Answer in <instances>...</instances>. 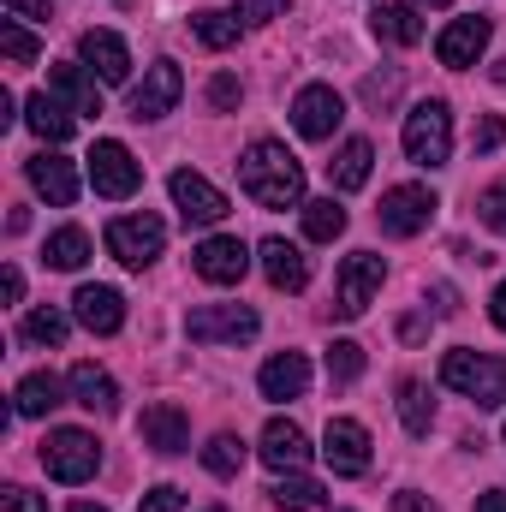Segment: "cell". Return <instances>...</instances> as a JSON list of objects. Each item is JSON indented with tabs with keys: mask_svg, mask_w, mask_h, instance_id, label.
<instances>
[{
	"mask_svg": "<svg viewBox=\"0 0 506 512\" xmlns=\"http://www.w3.org/2000/svg\"><path fill=\"white\" fill-rule=\"evenodd\" d=\"M256 453H262V465H268V471L292 477V471H304V465H310V435H304L292 417H274V423L262 429V447H256Z\"/></svg>",
	"mask_w": 506,
	"mask_h": 512,
	"instance_id": "obj_17",
	"label": "cell"
},
{
	"mask_svg": "<svg viewBox=\"0 0 506 512\" xmlns=\"http://www.w3.org/2000/svg\"><path fill=\"white\" fill-rule=\"evenodd\" d=\"M209 102H215L221 114H233V108L245 102V84H239L233 72H215V78H209Z\"/></svg>",
	"mask_w": 506,
	"mask_h": 512,
	"instance_id": "obj_38",
	"label": "cell"
},
{
	"mask_svg": "<svg viewBox=\"0 0 506 512\" xmlns=\"http://www.w3.org/2000/svg\"><path fill=\"white\" fill-rule=\"evenodd\" d=\"M191 268L209 280V286H239L251 274V245L239 233H209L197 251H191Z\"/></svg>",
	"mask_w": 506,
	"mask_h": 512,
	"instance_id": "obj_13",
	"label": "cell"
},
{
	"mask_svg": "<svg viewBox=\"0 0 506 512\" xmlns=\"http://www.w3.org/2000/svg\"><path fill=\"white\" fill-rule=\"evenodd\" d=\"M72 512H108L102 501H72Z\"/></svg>",
	"mask_w": 506,
	"mask_h": 512,
	"instance_id": "obj_52",
	"label": "cell"
},
{
	"mask_svg": "<svg viewBox=\"0 0 506 512\" xmlns=\"http://www.w3.org/2000/svg\"><path fill=\"white\" fill-rule=\"evenodd\" d=\"M346 120V96L334 90V84H304L298 96H292V126L298 137H310V143H328L334 131Z\"/></svg>",
	"mask_w": 506,
	"mask_h": 512,
	"instance_id": "obj_12",
	"label": "cell"
},
{
	"mask_svg": "<svg viewBox=\"0 0 506 512\" xmlns=\"http://www.w3.org/2000/svg\"><path fill=\"white\" fill-rule=\"evenodd\" d=\"M137 435H143V447H155L161 459H179V453H191V417H185L173 399L149 405V411H143V423H137Z\"/></svg>",
	"mask_w": 506,
	"mask_h": 512,
	"instance_id": "obj_16",
	"label": "cell"
},
{
	"mask_svg": "<svg viewBox=\"0 0 506 512\" xmlns=\"http://www.w3.org/2000/svg\"><path fill=\"white\" fill-rule=\"evenodd\" d=\"M292 0H233V18L239 24H268V18H280Z\"/></svg>",
	"mask_w": 506,
	"mask_h": 512,
	"instance_id": "obj_40",
	"label": "cell"
},
{
	"mask_svg": "<svg viewBox=\"0 0 506 512\" xmlns=\"http://www.w3.org/2000/svg\"><path fill=\"white\" fill-rule=\"evenodd\" d=\"M0 42H6V60H12V66H30V60L42 54V42H36L18 18H6V24H0Z\"/></svg>",
	"mask_w": 506,
	"mask_h": 512,
	"instance_id": "obj_37",
	"label": "cell"
},
{
	"mask_svg": "<svg viewBox=\"0 0 506 512\" xmlns=\"http://www.w3.org/2000/svg\"><path fill=\"white\" fill-rule=\"evenodd\" d=\"M256 310L251 304H197L191 316H185V334L197 340V346H245L256 340Z\"/></svg>",
	"mask_w": 506,
	"mask_h": 512,
	"instance_id": "obj_6",
	"label": "cell"
},
{
	"mask_svg": "<svg viewBox=\"0 0 506 512\" xmlns=\"http://www.w3.org/2000/svg\"><path fill=\"white\" fill-rule=\"evenodd\" d=\"M167 245V227L155 215H114L108 221V256L126 262V268H149Z\"/></svg>",
	"mask_w": 506,
	"mask_h": 512,
	"instance_id": "obj_8",
	"label": "cell"
},
{
	"mask_svg": "<svg viewBox=\"0 0 506 512\" xmlns=\"http://www.w3.org/2000/svg\"><path fill=\"white\" fill-rule=\"evenodd\" d=\"M381 280H387V262L376 251H352L340 262V280H334V316L340 322H358L370 310V298L381 292Z\"/></svg>",
	"mask_w": 506,
	"mask_h": 512,
	"instance_id": "obj_5",
	"label": "cell"
},
{
	"mask_svg": "<svg viewBox=\"0 0 506 512\" xmlns=\"http://www.w3.org/2000/svg\"><path fill=\"white\" fill-rule=\"evenodd\" d=\"M358 376H364V346H358V340H334V346H328V382H358Z\"/></svg>",
	"mask_w": 506,
	"mask_h": 512,
	"instance_id": "obj_36",
	"label": "cell"
},
{
	"mask_svg": "<svg viewBox=\"0 0 506 512\" xmlns=\"http://www.w3.org/2000/svg\"><path fill=\"white\" fill-rule=\"evenodd\" d=\"M417 6H453V0H417Z\"/></svg>",
	"mask_w": 506,
	"mask_h": 512,
	"instance_id": "obj_53",
	"label": "cell"
},
{
	"mask_svg": "<svg viewBox=\"0 0 506 512\" xmlns=\"http://www.w3.org/2000/svg\"><path fill=\"white\" fill-rule=\"evenodd\" d=\"M72 316L90 328V334H120L126 328V298L114 286H78L72 292Z\"/></svg>",
	"mask_w": 506,
	"mask_h": 512,
	"instance_id": "obj_21",
	"label": "cell"
},
{
	"mask_svg": "<svg viewBox=\"0 0 506 512\" xmlns=\"http://www.w3.org/2000/svg\"><path fill=\"white\" fill-rule=\"evenodd\" d=\"M42 471H48L54 483H90V477L102 471L96 435H84V429H48V441H42Z\"/></svg>",
	"mask_w": 506,
	"mask_h": 512,
	"instance_id": "obj_4",
	"label": "cell"
},
{
	"mask_svg": "<svg viewBox=\"0 0 506 512\" xmlns=\"http://www.w3.org/2000/svg\"><path fill=\"white\" fill-rule=\"evenodd\" d=\"M393 96H399V66H387V72H370V78H364V102H370V108H387Z\"/></svg>",
	"mask_w": 506,
	"mask_h": 512,
	"instance_id": "obj_39",
	"label": "cell"
},
{
	"mask_svg": "<svg viewBox=\"0 0 506 512\" xmlns=\"http://www.w3.org/2000/svg\"><path fill=\"white\" fill-rule=\"evenodd\" d=\"M399 423H405L411 435H429V429H435V399H429L423 382H399Z\"/></svg>",
	"mask_w": 506,
	"mask_h": 512,
	"instance_id": "obj_32",
	"label": "cell"
},
{
	"mask_svg": "<svg viewBox=\"0 0 506 512\" xmlns=\"http://www.w3.org/2000/svg\"><path fill=\"white\" fill-rule=\"evenodd\" d=\"M0 292H6V304H18V298H24V274L6 268V274H0Z\"/></svg>",
	"mask_w": 506,
	"mask_h": 512,
	"instance_id": "obj_47",
	"label": "cell"
},
{
	"mask_svg": "<svg viewBox=\"0 0 506 512\" xmlns=\"http://www.w3.org/2000/svg\"><path fill=\"white\" fill-rule=\"evenodd\" d=\"M340 233H346V209H340L334 197L304 203V239H310V245H334Z\"/></svg>",
	"mask_w": 506,
	"mask_h": 512,
	"instance_id": "obj_31",
	"label": "cell"
},
{
	"mask_svg": "<svg viewBox=\"0 0 506 512\" xmlns=\"http://www.w3.org/2000/svg\"><path fill=\"white\" fill-rule=\"evenodd\" d=\"M322 459H328L334 477H364V471H370V429H364L358 417H328Z\"/></svg>",
	"mask_w": 506,
	"mask_h": 512,
	"instance_id": "obj_14",
	"label": "cell"
},
{
	"mask_svg": "<svg viewBox=\"0 0 506 512\" xmlns=\"http://www.w3.org/2000/svg\"><path fill=\"white\" fill-rule=\"evenodd\" d=\"M489 36H495V24L477 12V18H453L441 36H435V60L447 66V72H465V66H477V54L489 48Z\"/></svg>",
	"mask_w": 506,
	"mask_h": 512,
	"instance_id": "obj_15",
	"label": "cell"
},
{
	"mask_svg": "<svg viewBox=\"0 0 506 512\" xmlns=\"http://www.w3.org/2000/svg\"><path fill=\"white\" fill-rule=\"evenodd\" d=\"M262 399H304V387H310V358L304 352H274L268 364H262Z\"/></svg>",
	"mask_w": 506,
	"mask_h": 512,
	"instance_id": "obj_22",
	"label": "cell"
},
{
	"mask_svg": "<svg viewBox=\"0 0 506 512\" xmlns=\"http://www.w3.org/2000/svg\"><path fill=\"white\" fill-rule=\"evenodd\" d=\"M477 512H506V489H489V495H477Z\"/></svg>",
	"mask_w": 506,
	"mask_h": 512,
	"instance_id": "obj_49",
	"label": "cell"
},
{
	"mask_svg": "<svg viewBox=\"0 0 506 512\" xmlns=\"http://www.w3.org/2000/svg\"><path fill=\"white\" fill-rule=\"evenodd\" d=\"M209 512H227V507H209Z\"/></svg>",
	"mask_w": 506,
	"mask_h": 512,
	"instance_id": "obj_54",
	"label": "cell"
},
{
	"mask_svg": "<svg viewBox=\"0 0 506 512\" xmlns=\"http://www.w3.org/2000/svg\"><path fill=\"white\" fill-rule=\"evenodd\" d=\"M435 191L429 185H393L387 197H381V233H393V239H417L429 221H435Z\"/></svg>",
	"mask_w": 506,
	"mask_h": 512,
	"instance_id": "obj_11",
	"label": "cell"
},
{
	"mask_svg": "<svg viewBox=\"0 0 506 512\" xmlns=\"http://www.w3.org/2000/svg\"><path fill=\"white\" fill-rule=\"evenodd\" d=\"M24 173H30V185H36V197H48L54 209H66V203L78 197V167H72L66 155H54V149H42V155H30V161H24Z\"/></svg>",
	"mask_w": 506,
	"mask_h": 512,
	"instance_id": "obj_20",
	"label": "cell"
},
{
	"mask_svg": "<svg viewBox=\"0 0 506 512\" xmlns=\"http://www.w3.org/2000/svg\"><path fill=\"white\" fill-rule=\"evenodd\" d=\"M66 387L72 382H60L54 370H30V376L18 382V393H12V411H18V417H48L54 405H66Z\"/></svg>",
	"mask_w": 506,
	"mask_h": 512,
	"instance_id": "obj_26",
	"label": "cell"
},
{
	"mask_svg": "<svg viewBox=\"0 0 506 512\" xmlns=\"http://www.w3.org/2000/svg\"><path fill=\"white\" fill-rule=\"evenodd\" d=\"M239 185H245V197L256 209H304V167L274 137H256L239 155Z\"/></svg>",
	"mask_w": 506,
	"mask_h": 512,
	"instance_id": "obj_1",
	"label": "cell"
},
{
	"mask_svg": "<svg viewBox=\"0 0 506 512\" xmlns=\"http://www.w3.org/2000/svg\"><path fill=\"white\" fill-rule=\"evenodd\" d=\"M78 60H84L102 84H126L131 78V48L114 30H84V36H78Z\"/></svg>",
	"mask_w": 506,
	"mask_h": 512,
	"instance_id": "obj_18",
	"label": "cell"
},
{
	"mask_svg": "<svg viewBox=\"0 0 506 512\" xmlns=\"http://www.w3.org/2000/svg\"><path fill=\"white\" fill-rule=\"evenodd\" d=\"M405 155L417 167H429V173L447 167V155H453V108L441 96H429V102H417L405 114Z\"/></svg>",
	"mask_w": 506,
	"mask_h": 512,
	"instance_id": "obj_3",
	"label": "cell"
},
{
	"mask_svg": "<svg viewBox=\"0 0 506 512\" xmlns=\"http://www.w3.org/2000/svg\"><path fill=\"white\" fill-rule=\"evenodd\" d=\"M191 36L203 48H233L239 42V18L233 12H191Z\"/></svg>",
	"mask_w": 506,
	"mask_h": 512,
	"instance_id": "obj_33",
	"label": "cell"
},
{
	"mask_svg": "<svg viewBox=\"0 0 506 512\" xmlns=\"http://www.w3.org/2000/svg\"><path fill=\"white\" fill-rule=\"evenodd\" d=\"M441 387L465 393L477 411H495L506 405V358H489V352H447L441 358Z\"/></svg>",
	"mask_w": 506,
	"mask_h": 512,
	"instance_id": "obj_2",
	"label": "cell"
},
{
	"mask_svg": "<svg viewBox=\"0 0 506 512\" xmlns=\"http://www.w3.org/2000/svg\"><path fill=\"white\" fill-rule=\"evenodd\" d=\"M167 191H173V203H179V215H185V227H221L227 221V191L221 185H209L197 167H179L173 179H167Z\"/></svg>",
	"mask_w": 506,
	"mask_h": 512,
	"instance_id": "obj_9",
	"label": "cell"
},
{
	"mask_svg": "<svg viewBox=\"0 0 506 512\" xmlns=\"http://www.w3.org/2000/svg\"><path fill=\"white\" fill-rule=\"evenodd\" d=\"M0 512H48V501H42V495H30V489H18V483H12V489H6V495H0Z\"/></svg>",
	"mask_w": 506,
	"mask_h": 512,
	"instance_id": "obj_43",
	"label": "cell"
},
{
	"mask_svg": "<svg viewBox=\"0 0 506 512\" xmlns=\"http://www.w3.org/2000/svg\"><path fill=\"white\" fill-rule=\"evenodd\" d=\"M489 316H495V328L506 334V280L495 286V298H489Z\"/></svg>",
	"mask_w": 506,
	"mask_h": 512,
	"instance_id": "obj_48",
	"label": "cell"
},
{
	"mask_svg": "<svg viewBox=\"0 0 506 512\" xmlns=\"http://www.w3.org/2000/svg\"><path fill=\"white\" fill-rule=\"evenodd\" d=\"M72 399L84 405V411H96V417H114L120 411V387H114V376L102 370V364H72Z\"/></svg>",
	"mask_w": 506,
	"mask_h": 512,
	"instance_id": "obj_23",
	"label": "cell"
},
{
	"mask_svg": "<svg viewBox=\"0 0 506 512\" xmlns=\"http://www.w3.org/2000/svg\"><path fill=\"white\" fill-rule=\"evenodd\" d=\"M477 215H483V221H489V227H495V233L506 239V179H501V185H489V191H483Z\"/></svg>",
	"mask_w": 506,
	"mask_h": 512,
	"instance_id": "obj_41",
	"label": "cell"
},
{
	"mask_svg": "<svg viewBox=\"0 0 506 512\" xmlns=\"http://www.w3.org/2000/svg\"><path fill=\"white\" fill-rule=\"evenodd\" d=\"M256 262H262V274H268L274 292H304L310 286V256L298 251V245H286V239H262Z\"/></svg>",
	"mask_w": 506,
	"mask_h": 512,
	"instance_id": "obj_19",
	"label": "cell"
},
{
	"mask_svg": "<svg viewBox=\"0 0 506 512\" xmlns=\"http://www.w3.org/2000/svg\"><path fill=\"white\" fill-rule=\"evenodd\" d=\"M203 465H209L215 477H239V465H245V441H239V435H215V441L203 447Z\"/></svg>",
	"mask_w": 506,
	"mask_h": 512,
	"instance_id": "obj_35",
	"label": "cell"
},
{
	"mask_svg": "<svg viewBox=\"0 0 506 512\" xmlns=\"http://www.w3.org/2000/svg\"><path fill=\"white\" fill-rule=\"evenodd\" d=\"M137 512H185V495H179L173 483H155V489L137 501Z\"/></svg>",
	"mask_w": 506,
	"mask_h": 512,
	"instance_id": "obj_42",
	"label": "cell"
},
{
	"mask_svg": "<svg viewBox=\"0 0 506 512\" xmlns=\"http://www.w3.org/2000/svg\"><path fill=\"white\" fill-rule=\"evenodd\" d=\"M90 161V185H96V197H108V203H126L131 191L143 185V167L131 161V149L120 137H96V149L84 155Z\"/></svg>",
	"mask_w": 506,
	"mask_h": 512,
	"instance_id": "obj_7",
	"label": "cell"
},
{
	"mask_svg": "<svg viewBox=\"0 0 506 512\" xmlns=\"http://www.w3.org/2000/svg\"><path fill=\"white\" fill-rule=\"evenodd\" d=\"M435 310H441V316H453V310H459V304H453V286H435Z\"/></svg>",
	"mask_w": 506,
	"mask_h": 512,
	"instance_id": "obj_51",
	"label": "cell"
},
{
	"mask_svg": "<svg viewBox=\"0 0 506 512\" xmlns=\"http://www.w3.org/2000/svg\"><path fill=\"white\" fill-rule=\"evenodd\" d=\"M24 126L36 131L42 143H66L72 126H78V114H72L54 90H42V96H30V102H24Z\"/></svg>",
	"mask_w": 506,
	"mask_h": 512,
	"instance_id": "obj_25",
	"label": "cell"
},
{
	"mask_svg": "<svg viewBox=\"0 0 506 512\" xmlns=\"http://www.w3.org/2000/svg\"><path fill=\"white\" fill-rule=\"evenodd\" d=\"M179 96H185V72L173 66V60H155L149 72H143V84L131 90V120L137 126H149V120H167L173 108H179Z\"/></svg>",
	"mask_w": 506,
	"mask_h": 512,
	"instance_id": "obj_10",
	"label": "cell"
},
{
	"mask_svg": "<svg viewBox=\"0 0 506 512\" xmlns=\"http://www.w3.org/2000/svg\"><path fill=\"white\" fill-rule=\"evenodd\" d=\"M393 512H441V507H435L429 495H417V489H399V495H393Z\"/></svg>",
	"mask_w": 506,
	"mask_h": 512,
	"instance_id": "obj_45",
	"label": "cell"
},
{
	"mask_svg": "<svg viewBox=\"0 0 506 512\" xmlns=\"http://www.w3.org/2000/svg\"><path fill=\"white\" fill-rule=\"evenodd\" d=\"M66 328H72V322H66L54 304H36V310L24 316V340H30V346H66Z\"/></svg>",
	"mask_w": 506,
	"mask_h": 512,
	"instance_id": "obj_34",
	"label": "cell"
},
{
	"mask_svg": "<svg viewBox=\"0 0 506 512\" xmlns=\"http://www.w3.org/2000/svg\"><path fill=\"white\" fill-rule=\"evenodd\" d=\"M42 262H48V268H60V274H78V268L90 262V233H84V227H60V233H48Z\"/></svg>",
	"mask_w": 506,
	"mask_h": 512,
	"instance_id": "obj_29",
	"label": "cell"
},
{
	"mask_svg": "<svg viewBox=\"0 0 506 512\" xmlns=\"http://www.w3.org/2000/svg\"><path fill=\"white\" fill-rule=\"evenodd\" d=\"M370 30H376V42H393V48L423 42V18H417V6H405V0H381L376 12H370Z\"/></svg>",
	"mask_w": 506,
	"mask_h": 512,
	"instance_id": "obj_27",
	"label": "cell"
},
{
	"mask_svg": "<svg viewBox=\"0 0 506 512\" xmlns=\"http://www.w3.org/2000/svg\"><path fill=\"white\" fill-rule=\"evenodd\" d=\"M501 143H506V120L501 114H489V120L477 126V155H489V149H501Z\"/></svg>",
	"mask_w": 506,
	"mask_h": 512,
	"instance_id": "obj_44",
	"label": "cell"
},
{
	"mask_svg": "<svg viewBox=\"0 0 506 512\" xmlns=\"http://www.w3.org/2000/svg\"><path fill=\"white\" fill-rule=\"evenodd\" d=\"M370 167H376V149L364 137H346L340 155L328 161V185L334 191H358V185H370Z\"/></svg>",
	"mask_w": 506,
	"mask_h": 512,
	"instance_id": "obj_28",
	"label": "cell"
},
{
	"mask_svg": "<svg viewBox=\"0 0 506 512\" xmlns=\"http://www.w3.org/2000/svg\"><path fill=\"white\" fill-rule=\"evenodd\" d=\"M48 90H54L72 114H84V120L102 114V90H96V78H90L84 66H54V72H48Z\"/></svg>",
	"mask_w": 506,
	"mask_h": 512,
	"instance_id": "obj_24",
	"label": "cell"
},
{
	"mask_svg": "<svg viewBox=\"0 0 506 512\" xmlns=\"http://www.w3.org/2000/svg\"><path fill=\"white\" fill-rule=\"evenodd\" d=\"M12 18H48V0H6Z\"/></svg>",
	"mask_w": 506,
	"mask_h": 512,
	"instance_id": "obj_46",
	"label": "cell"
},
{
	"mask_svg": "<svg viewBox=\"0 0 506 512\" xmlns=\"http://www.w3.org/2000/svg\"><path fill=\"white\" fill-rule=\"evenodd\" d=\"M423 328H429L423 316H405V322H399V340H423Z\"/></svg>",
	"mask_w": 506,
	"mask_h": 512,
	"instance_id": "obj_50",
	"label": "cell"
},
{
	"mask_svg": "<svg viewBox=\"0 0 506 512\" xmlns=\"http://www.w3.org/2000/svg\"><path fill=\"white\" fill-rule=\"evenodd\" d=\"M268 501H274L280 512H322V507H328L322 483H310V477H298V471H292V477H280V483L268 489Z\"/></svg>",
	"mask_w": 506,
	"mask_h": 512,
	"instance_id": "obj_30",
	"label": "cell"
}]
</instances>
